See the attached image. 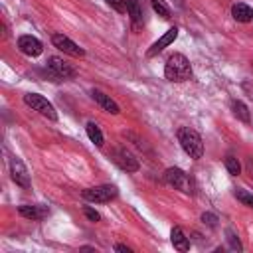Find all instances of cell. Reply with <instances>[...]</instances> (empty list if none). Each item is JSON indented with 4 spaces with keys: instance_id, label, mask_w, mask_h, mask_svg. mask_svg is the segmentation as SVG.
<instances>
[{
    "instance_id": "6da1fadb",
    "label": "cell",
    "mask_w": 253,
    "mask_h": 253,
    "mask_svg": "<svg viewBox=\"0 0 253 253\" xmlns=\"http://www.w3.org/2000/svg\"><path fill=\"white\" fill-rule=\"evenodd\" d=\"M164 75L168 81L172 83H182V81H188L192 77V65L188 61L186 55L182 53H174L168 57L166 65H164Z\"/></svg>"
},
{
    "instance_id": "7a4b0ae2",
    "label": "cell",
    "mask_w": 253,
    "mask_h": 253,
    "mask_svg": "<svg viewBox=\"0 0 253 253\" xmlns=\"http://www.w3.org/2000/svg\"><path fill=\"white\" fill-rule=\"evenodd\" d=\"M176 134H178V142H180L182 150H184L190 158H194V160L202 158V154H204V142H202V136H200L194 128H190V126H180Z\"/></svg>"
},
{
    "instance_id": "3957f363",
    "label": "cell",
    "mask_w": 253,
    "mask_h": 253,
    "mask_svg": "<svg viewBox=\"0 0 253 253\" xmlns=\"http://www.w3.org/2000/svg\"><path fill=\"white\" fill-rule=\"evenodd\" d=\"M45 71L53 81H65V79H73L75 77V69L69 63H65L61 57H55V55L47 57Z\"/></svg>"
},
{
    "instance_id": "277c9868",
    "label": "cell",
    "mask_w": 253,
    "mask_h": 253,
    "mask_svg": "<svg viewBox=\"0 0 253 253\" xmlns=\"http://www.w3.org/2000/svg\"><path fill=\"white\" fill-rule=\"evenodd\" d=\"M24 103H26L28 107H32L34 111H38L42 117L49 119V121H55V119H57V113H55L53 105H51L45 97H42V95H38V93H26V95H24Z\"/></svg>"
},
{
    "instance_id": "5b68a950",
    "label": "cell",
    "mask_w": 253,
    "mask_h": 253,
    "mask_svg": "<svg viewBox=\"0 0 253 253\" xmlns=\"http://www.w3.org/2000/svg\"><path fill=\"white\" fill-rule=\"evenodd\" d=\"M119 190L111 184H103V186H93V188H87L83 190V198L91 204H105V202H111L113 198H117Z\"/></svg>"
},
{
    "instance_id": "8992f818",
    "label": "cell",
    "mask_w": 253,
    "mask_h": 253,
    "mask_svg": "<svg viewBox=\"0 0 253 253\" xmlns=\"http://www.w3.org/2000/svg\"><path fill=\"white\" fill-rule=\"evenodd\" d=\"M164 182H166L168 186H172V188L184 192V194H192V192H194V190H192V180H190V176H188L184 170H180V168H168V170L164 172Z\"/></svg>"
},
{
    "instance_id": "52a82bcc",
    "label": "cell",
    "mask_w": 253,
    "mask_h": 253,
    "mask_svg": "<svg viewBox=\"0 0 253 253\" xmlns=\"http://www.w3.org/2000/svg\"><path fill=\"white\" fill-rule=\"evenodd\" d=\"M51 42H53V45H55L57 49H61L63 53H67V55H71V57H83V55H85V49L79 47L73 40H69V38L63 36V34H53V36H51Z\"/></svg>"
},
{
    "instance_id": "ba28073f",
    "label": "cell",
    "mask_w": 253,
    "mask_h": 253,
    "mask_svg": "<svg viewBox=\"0 0 253 253\" xmlns=\"http://www.w3.org/2000/svg\"><path fill=\"white\" fill-rule=\"evenodd\" d=\"M113 160L117 162L119 168L126 170V172H136L140 168L138 160L132 156V152H128L126 148H115L113 150Z\"/></svg>"
},
{
    "instance_id": "9c48e42d",
    "label": "cell",
    "mask_w": 253,
    "mask_h": 253,
    "mask_svg": "<svg viewBox=\"0 0 253 253\" xmlns=\"http://www.w3.org/2000/svg\"><path fill=\"white\" fill-rule=\"evenodd\" d=\"M10 174H12V180H14L20 188H24V190L30 188V174H28L24 162H22L20 158H16V156L10 158Z\"/></svg>"
},
{
    "instance_id": "30bf717a",
    "label": "cell",
    "mask_w": 253,
    "mask_h": 253,
    "mask_svg": "<svg viewBox=\"0 0 253 253\" xmlns=\"http://www.w3.org/2000/svg\"><path fill=\"white\" fill-rule=\"evenodd\" d=\"M18 49H20L24 55H28V57H38V55L43 51V45H42V42H40L38 38H34V36H20V38H18Z\"/></svg>"
},
{
    "instance_id": "8fae6325",
    "label": "cell",
    "mask_w": 253,
    "mask_h": 253,
    "mask_svg": "<svg viewBox=\"0 0 253 253\" xmlns=\"http://www.w3.org/2000/svg\"><path fill=\"white\" fill-rule=\"evenodd\" d=\"M176 38H178V28L174 26V28H170L164 36H160V38H158V40H156V42L146 49V55H148V57H154V55H156V53H160L164 47H168Z\"/></svg>"
},
{
    "instance_id": "7c38bea8",
    "label": "cell",
    "mask_w": 253,
    "mask_h": 253,
    "mask_svg": "<svg viewBox=\"0 0 253 253\" xmlns=\"http://www.w3.org/2000/svg\"><path fill=\"white\" fill-rule=\"evenodd\" d=\"M125 6H126V14L132 22V28L134 30H140L142 28V6L138 0H125Z\"/></svg>"
},
{
    "instance_id": "4fadbf2b",
    "label": "cell",
    "mask_w": 253,
    "mask_h": 253,
    "mask_svg": "<svg viewBox=\"0 0 253 253\" xmlns=\"http://www.w3.org/2000/svg\"><path fill=\"white\" fill-rule=\"evenodd\" d=\"M18 213L26 219H32V221H38V219H43L49 211L45 206H20L18 208Z\"/></svg>"
},
{
    "instance_id": "5bb4252c",
    "label": "cell",
    "mask_w": 253,
    "mask_h": 253,
    "mask_svg": "<svg viewBox=\"0 0 253 253\" xmlns=\"http://www.w3.org/2000/svg\"><path fill=\"white\" fill-rule=\"evenodd\" d=\"M91 95H93V99L97 101V105H99L103 111H107V113H111V115H119V113H121L119 105H117L109 95H105L103 91H93Z\"/></svg>"
},
{
    "instance_id": "9a60e30c",
    "label": "cell",
    "mask_w": 253,
    "mask_h": 253,
    "mask_svg": "<svg viewBox=\"0 0 253 253\" xmlns=\"http://www.w3.org/2000/svg\"><path fill=\"white\" fill-rule=\"evenodd\" d=\"M231 16H233L237 22L247 24V22H251V20H253V10H251L247 4L237 2V4H233V6H231Z\"/></svg>"
},
{
    "instance_id": "2e32d148",
    "label": "cell",
    "mask_w": 253,
    "mask_h": 253,
    "mask_svg": "<svg viewBox=\"0 0 253 253\" xmlns=\"http://www.w3.org/2000/svg\"><path fill=\"white\" fill-rule=\"evenodd\" d=\"M170 241H172V245H174V249H178V251H188L190 249V239L184 235V231H182V227H172V231H170Z\"/></svg>"
},
{
    "instance_id": "e0dca14e",
    "label": "cell",
    "mask_w": 253,
    "mask_h": 253,
    "mask_svg": "<svg viewBox=\"0 0 253 253\" xmlns=\"http://www.w3.org/2000/svg\"><path fill=\"white\" fill-rule=\"evenodd\" d=\"M87 136H89V140L91 142H95L97 146H103V132H101V128L97 126V123H87Z\"/></svg>"
},
{
    "instance_id": "ac0fdd59",
    "label": "cell",
    "mask_w": 253,
    "mask_h": 253,
    "mask_svg": "<svg viewBox=\"0 0 253 253\" xmlns=\"http://www.w3.org/2000/svg\"><path fill=\"white\" fill-rule=\"evenodd\" d=\"M231 109H233V115H235L239 121H243V123H249V121H251L249 109H247L241 101H233V103H231Z\"/></svg>"
},
{
    "instance_id": "d6986e66",
    "label": "cell",
    "mask_w": 253,
    "mask_h": 253,
    "mask_svg": "<svg viewBox=\"0 0 253 253\" xmlns=\"http://www.w3.org/2000/svg\"><path fill=\"white\" fill-rule=\"evenodd\" d=\"M225 235H227V243H229V247H231L233 251H241V249H243V247H241V241H239V237H237V233H235L231 227L225 229Z\"/></svg>"
},
{
    "instance_id": "ffe728a7",
    "label": "cell",
    "mask_w": 253,
    "mask_h": 253,
    "mask_svg": "<svg viewBox=\"0 0 253 253\" xmlns=\"http://www.w3.org/2000/svg\"><path fill=\"white\" fill-rule=\"evenodd\" d=\"M225 168H227V172H229L231 176H237V174L241 172V164H239V160H237L235 156H227V158H225Z\"/></svg>"
},
{
    "instance_id": "44dd1931",
    "label": "cell",
    "mask_w": 253,
    "mask_h": 253,
    "mask_svg": "<svg viewBox=\"0 0 253 253\" xmlns=\"http://www.w3.org/2000/svg\"><path fill=\"white\" fill-rule=\"evenodd\" d=\"M150 4H152V10H154L158 16H162V18H170V8H168L162 0H150Z\"/></svg>"
},
{
    "instance_id": "7402d4cb",
    "label": "cell",
    "mask_w": 253,
    "mask_h": 253,
    "mask_svg": "<svg viewBox=\"0 0 253 253\" xmlns=\"http://www.w3.org/2000/svg\"><path fill=\"white\" fill-rule=\"evenodd\" d=\"M235 198H237L241 204L253 208V194H249V192H245V190H235Z\"/></svg>"
},
{
    "instance_id": "603a6c76",
    "label": "cell",
    "mask_w": 253,
    "mask_h": 253,
    "mask_svg": "<svg viewBox=\"0 0 253 253\" xmlns=\"http://www.w3.org/2000/svg\"><path fill=\"white\" fill-rule=\"evenodd\" d=\"M107 4L113 8V10H117V12H126V6H125V0H107Z\"/></svg>"
},
{
    "instance_id": "cb8c5ba5",
    "label": "cell",
    "mask_w": 253,
    "mask_h": 253,
    "mask_svg": "<svg viewBox=\"0 0 253 253\" xmlns=\"http://www.w3.org/2000/svg\"><path fill=\"white\" fill-rule=\"evenodd\" d=\"M202 221L210 227H217V217L213 213H202Z\"/></svg>"
},
{
    "instance_id": "d4e9b609",
    "label": "cell",
    "mask_w": 253,
    "mask_h": 253,
    "mask_svg": "<svg viewBox=\"0 0 253 253\" xmlns=\"http://www.w3.org/2000/svg\"><path fill=\"white\" fill-rule=\"evenodd\" d=\"M83 213H85V217H87L89 221H99V219H101V215H99L93 208H83Z\"/></svg>"
},
{
    "instance_id": "484cf974",
    "label": "cell",
    "mask_w": 253,
    "mask_h": 253,
    "mask_svg": "<svg viewBox=\"0 0 253 253\" xmlns=\"http://www.w3.org/2000/svg\"><path fill=\"white\" fill-rule=\"evenodd\" d=\"M115 251H121V253H132V249L126 247V245H123V243H117V245H115Z\"/></svg>"
},
{
    "instance_id": "4316f807",
    "label": "cell",
    "mask_w": 253,
    "mask_h": 253,
    "mask_svg": "<svg viewBox=\"0 0 253 253\" xmlns=\"http://www.w3.org/2000/svg\"><path fill=\"white\" fill-rule=\"evenodd\" d=\"M247 168H249V172H251V176H253V162H249V164H247Z\"/></svg>"
},
{
    "instance_id": "83f0119b",
    "label": "cell",
    "mask_w": 253,
    "mask_h": 253,
    "mask_svg": "<svg viewBox=\"0 0 253 253\" xmlns=\"http://www.w3.org/2000/svg\"><path fill=\"white\" fill-rule=\"evenodd\" d=\"M251 63H253V61H251Z\"/></svg>"
}]
</instances>
